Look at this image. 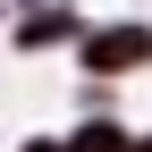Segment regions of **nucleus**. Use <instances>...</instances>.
I'll return each mask as SVG.
<instances>
[{"label": "nucleus", "mask_w": 152, "mask_h": 152, "mask_svg": "<svg viewBox=\"0 0 152 152\" xmlns=\"http://www.w3.org/2000/svg\"><path fill=\"white\" fill-rule=\"evenodd\" d=\"M135 51H144L135 34H110V42H93V59H102V68H118V59H135Z\"/></svg>", "instance_id": "1"}]
</instances>
